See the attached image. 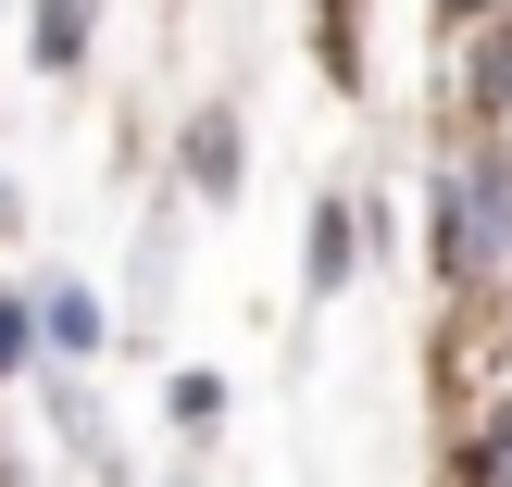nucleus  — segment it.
I'll use <instances>...</instances> for the list:
<instances>
[{
    "label": "nucleus",
    "mask_w": 512,
    "mask_h": 487,
    "mask_svg": "<svg viewBox=\"0 0 512 487\" xmlns=\"http://www.w3.org/2000/svg\"><path fill=\"white\" fill-rule=\"evenodd\" d=\"M438 275L475 288V275H512V150H475L438 188Z\"/></svg>",
    "instance_id": "obj_1"
},
{
    "label": "nucleus",
    "mask_w": 512,
    "mask_h": 487,
    "mask_svg": "<svg viewBox=\"0 0 512 487\" xmlns=\"http://www.w3.org/2000/svg\"><path fill=\"white\" fill-rule=\"evenodd\" d=\"M175 163H188V188H200V200H238V113H225V100H200Z\"/></svg>",
    "instance_id": "obj_2"
},
{
    "label": "nucleus",
    "mask_w": 512,
    "mask_h": 487,
    "mask_svg": "<svg viewBox=\"0 0 512 487\" xmlns=\"http://www.w3.org/2000/svg\"><path fill=\"white\" fill-rule=\"evenodd\" d=\"M88 25H100V0H38V63L75 75V63H88Z\"/></svg>",
    "instance_id": "obj_3"
},
{
    "label": "nucleus",
    "mask_w": 512,
    "mask_h": 487,
    "mask_svg": "<svg viewBox=\"0 0 512 487\" xmlns=\"http://www.w3.org/2000/svg\"><path fill=\"white\" fill-rule=\"evenodd\" d=\"M38 325H50V350H100V300H88V288H50Z\"/></svg>",
    "instance_id": "obj_4"
},
{
    "label": "nucleus",
    "mask_w": 512,
    "mask_h": 487,
    "mask_svg": "<svg viewBox=\"0 0 512 487\" xmlns=\"http://www.w3.org/2000/svg\"><path fill=\"white\" fill-rule=\"evenodd\" d=\"M463 100H475V113H512V25H488V50H475Z\"/></svg>",
    "instance_id": "obj_5"
},
{
    "label": "nucleus",
    "mask_w": 512,
    "mask_h": 487,
    "mask_svg": "<svg viewBox=\"0 0 512 487\" xmlns=\"http://www.w3.org/2000/svg\"><path fill=\"white\" fill-rule=\"evenodd\" d=\"M313 288H350V213H338V200L313 213Z\"/></svg>",
    "instance_id": "obj_6"
},
{
    "label": "nucleus",
    "mask_w": 512,
    "mask_h": 487,
    "mask_svg": "<svg viewBox=\"0 0 512 487\" xmlns=\"http://www.w3.org/2000/svg\"><path fill=\"white\" fill-rule=\"evenodd\" d=\"M463 475H475V487H512V413H488V438L463 450Z\"/></svg>",
    "instance_id": "obj_7"
},
{
    "label": "nucleus",
    "mask_w": 512,
    "mask_h": 487,
    "mask_svg": "<svg viewBox=\"0 0 512 487\" xmlns=\"http://www.w3.org/2000/svg\"><path fill=\"white\" fill-rule=\"evenodd\" d=\"M13 363H25V300L0 288V375H13Z\"/></svg>",
    "instance_id": "obj_8"
},
{
    "label": "nucleus",
    "mask_w": 512,
    "mask_h": 487,
    "mask_svg": "<svg viewBox=\"0 0 512 487\" xmlns=\"http://www.w3.org/2000/svg\"><path fill=\"white\" fill-rule=\"evenodd\" d=\"M450 13H512V0H450Z\"/></svg>",
    "instance_id": "obj_9"
}]
</instances>
